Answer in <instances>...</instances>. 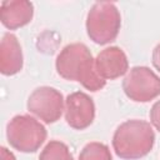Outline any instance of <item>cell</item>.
<instances>
[{
	"mask_svg": "<svg viewBox=\"0 0 160 160\" xmlns=\"http://www.w3.org/2000/svg\"><path fill=\"white\" fill-rule=\"evenodd\" d=\"M55 66L62 79L78 81L90 91H99L106 84L99 76L95 59L85 44L74 42L66 45L56 56Z\"/></svg>",
	"mask_w": 160,
	"mask_h": 160,
	"instance_id": "1",
	"label": "cell"
},
{
	"mask_svg": "<svg viewBox=\"0 0 160 160\" xmlns=\"http://www.w3.org/2000/svg\"><path fill=\"white\" fill-rule=\"evenodd\" d=\"M155 142V134L150 122L139 119L120 124L112 136L115 154L124 160H138L146 156Z\"/></svg>",
	"mask_w": 160,
	"mask_h": 160,
	"instance_id": "2",
	"label": "cell"
},
{
	"mask_svg": "<svg viewBox=\"0 0 160 160\" xmlns=\"http://www.w3.org/2000/svg\"><path fill=\"white\" fill-rule=\"evenodd\" d=\"M121 26L120 11L114 2H95L86 16V32L95 44L105 45L114 41Z\"/></svg>",
	"mask_w": 160,
	"mask_h": 160,
	"instance_id": "3",
	"label": "cell"
},
{
	"mask_svg": "<svg viewBox=\"0 0 160 160\" xmlns=\"http://www.w3.org/2000/svg\"><path fill=\"white\" fill-rule=\"evenodd\" d=\"M45 126L30 115H16L6 126V138L15 150L35 152L46 140Z\"/></svg>",
	"mask_w": 160,
	"mask_h": 160,
	"instance_id": "4",
	"label": "cell"
},
{
	"mask_svg": "<svg viewBox=\"0 0 160 160\" xmlns=\"http://www.w3.org/2000/svg\"><path fill=\"white\" fill-rule=\"evenodd\" d=\"M122 90L130 100L148 102L160 95V78L148 66H134L122 80Z\"/></svg>",
	"mask_w": 160,
	"mask_h": 160,
	"instance_id": "5",
	"label": "cell"
},
{
	"mask_svg": "<svg viewBox=\"0 0 160 160\" xmlns=\"http://www.w3.org/2000/svg\"><path fill=\"white\" fill-rule=\"evenodd\" d=\"M28 110L46 124L58 121L65 110L62 94L50 86L35 89L28 99Z\"/></svg>",
	"mask_w": 160,
	"mask_h": 160,
	"instance_id": "6",
	"label": "cell"
},
{
	"mask_svg": "<svg viewBox=\"0 0 160 160\" xmlns=\"http://www.w3.org/2000/svg\"><path fill=\"white\" fill-rule=\"evenodd\" d=\"M65 120L75 130L89 128L95 119V104L92 99L82 92L75 91L65 99Z\"/></svg>",
	"mask_w": 160,
	"mask_h": 160,
	"instance_id": "7",
	"label": "cell"
},
{
	"mask_svg": "<svg viewBox=\"0 0 160 160\" xmlns=\"http://www.w3.org/2000/svg\"><path fill=\"white\" fill-rule=\"evenodd\" d=\"M95 68L101 79L114 80L125 75L129 70V61L125 52L118 46L101 50L95 59Z\"/></svg>",
	"mask_w": 160,
	"mask_h": 160,
	"instance_id": "8",
	"label": "cell"
},
{
	"mask_svg": "<svg viewBox=\"0 0 160 160\" xmlns=\"http://www.w3.org/2000/svg\"><path fill=\"white\" fill-rule=\"evenodd\" d=\"M34 15V5L26 0H5L0 6V20L9 30L28 25Z\"/></svg>",
	"mask_w": 160,
	"mask_h": 160,
	"instance_id": "9",
	"label": "cell"
},
{
	"mask_svg": "<svg viewBox=\"0 0 160 160\" xmlns=\"http://www.w3.org/2000/svg\"><path fill=\"white\" fill-rule=\"evenodd\" d=\"M24 59L18 38L11 34H4L0 45V71L2 75L11 76L22 69Z\"/></svg>",
	"mask_w": 160,
	"mask_h": 160,
	"instance_id": "10",
	"label": "cell"
},
{
	"mask_svg": "<svg viewBox=\"0 0 160 160\" xmlns=\"http://www.w3.org/2000/svg\"><path fill=\"white\" fill-rule=\"evenodd\" d=\"M39 160H74V158L66 144L59 140H51L40 152Z\"/></svg>",
	"mask_w": 160,
	"mask_h": 160,
	"instance_id": "11",
	"label": "cell"
},
{
	"mask_svg": "<svg viewBox=\"0 0 160 160\" xmlns=\"http://www.w3.org/2000/svg\"><path fill=\"white\" fill-rule=\"evenodd\" d=\"M79 160H112V158L108 145L92 141L82 148L79 155Z\"/></svg>",
	"mask_w": 160,
	"mask_h": 160,
	"instance_id": "12",
	"label": "cell"
},
{
	"mask_svg": "<svg viewBox=\"0 0 160 160\" xmlns=\"http://www.w3.org/2000/svg\"><path fill=\"white\" fill-rule=\"evenodd\" d=\"M150 122L160 132V100H158L150 109Z\"/></svg>",
	"mask_w": 160,
	"mask_h": 160,
	"instance_id": "13",
	"label": "cell"
},
{
	"mask_svg": "<svg viewBox=\"0 0 160 160\" xmlns=\"http://www.w3.org/2000/svg\"><path fill=\"white\" fill-rule=\"evenodd\" d=\"M152 65L160 72V44H158L152 50Z\"/></svg>",
	"mask_w": 160,
	"mask_h": 160,
	"instance_id": "14",
	"label": "cell"
},
{
	"mask_svg": "<svg viewBox=\"0 0 160 160\" xmlns=\"http://www.w3.org/2000/svg\"><path fill=\"white\" fill-rule=\"evenodd\" d=\"M0 158H1V160H16L15 155L10 150H8L5 146L0 148Z\"/></svg>",
	"mask_w": 160,
	"mask_h": 160,
	"instance_id": "15",
	"label": "cell"
}]
</instances>
